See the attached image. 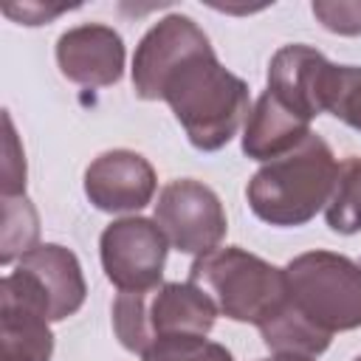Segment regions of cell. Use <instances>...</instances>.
<instances>
[{"label":"cell","instance_id":"obj_1","mask_svg":"<svg viewBox=\"0 0 361 361\" xmlns=\"http://www.w3.org/2000/svg\"><path fill=\"white\" fill-rule=\"evenodd\" d=\"M161 99L169 102L189 141L203 152L228 144L243 118L251 113L248 85L226 71L214 51H203L180 62L169 73Z\"/></svg>","mask_w":361,"mask_h":361},{"label":"cell","instance_id":"obj_2","mask_svg":"<svg viewBox=\"0 0 361 361\" xmlns=\"http://www.w3.org/2000/svg\"><path fill=\"white\" fill-rule=\"evenodd\" d=\"M338 164L319 135H307L296 149L268 161L248 180L254 214L271 226H302L327 206L336 186Z\"/></svg>","mask_w":361,"mask_h":361},{"label":"cell","instance_id":"obj_3","mask_svg":"<svg viewBox=\"0 0 361 361\" xmlns=\"http://www.w3.org/2000/svg\"><path fill=\"white\" fill-rule=\"evenodd\" d=\"M217 305L195 282H166L149 290H121L113 302V330L133 353H147L158 338L206 336Z\"/></svg>","mask_w":361,"mask_h":361},{"label":"cell","instance_id":"obj_4","mask_svg":"<svg viewBox=\"0 0 361 361\" xmlns=\"http://www.w3.org/2000/svg\"><path fill=\"white\" fill-rule=\"evenodd\" d=\"M189 282L203 288L214 299L220 313L234 322H251L257 327L268 316H274L290 296L282 268H274L265 259L234 245L200 254L192 262Z\"/></svg>","mask_w":361,"mask_h":361},{"label":"cell","instance_id":"obj_5","mask_svg":"<svg viewBox=\"0 0 361 361\" xmlns=\"http://www.w3.org/2000/svg\"><path fill=\"white\" fill-rule=\"evenodd\" d=\"M293 305L330 336L361 327V265L333 251H307L285 268Z\"/></svg>","mask_w":361,"mask_h":361},{"label":"cell","instance_id":"obj_6","mask_svg":"<svg viewBox=\"0 0 361 361\" xmlns=\"http://www.w3.org/2000/svg\"><path fill=\"white\" fill-rule=\"evenodd\" d=\"M155 223L164 237L183 254H209L226 234L220 197L200 180L180 178L161 189Z\"/></svg>","mask_w":361,"mask_h":361},{"label":"cell","instance_id":"obj_7","mask_svg":"<svg viewBox=\"0 0 361 361\" xmlns=\"http://www.w3.org/2000/svg\"><path fill=\"white\" fill-rule=\"evenodd\" d=\"M166 237L147 217H124L102 231V265L118 290H149L161 282Z\"/></svg>","mask_w":361,"mask_h":361},{"label":"cell","instance_id":"obj_8","mask_svg":"<svg viewBox=\"0 0 361 361\" xmlns=\"http://www.w3.org/2000/svg\"><path fill=\"white\" fill-rule=\"evenodd\" d=\"M51 313L37 285L17 268L0 282V358L3 361H48L54 336Z\"/></svg>","mask_w":361,"mask_h":361},{"label":"cell","instance_id":"obj_9","mask_svg":"<svg viewBox=\"0 0 361 361\" xmlns=\"http://www.w3.org/2000/svg\"><path fill=\"white\" fill-rule=\"evenodd\" d=\"M212 51L209 37L195 25V20L183 17V14H169L164 17L158 25H152L133 59V87L135 96L152 102L161 99L164 85L169 79V73L186 62L195 54Z\"/></svg>","mask_w":361,"mask_h":361},{"label":"cell","instance_id":"obj_10","mask_svg":"<svg viewBox=\"0 0 361 361\" xmlns=\"http://www.w3.org/2000/svg\"><path fill=\"white\" fill-rule=\"evenodd\" d=\"M85 192L102 212H135L155 195V169L138 152L110 149L87 166Z\"/></svg>","mask_w":361,"mask_h":361},{"label":"cell","instance_id":"obj_11","mask_svg":"<svg viewBox=\"0 0 361 361\" xmlns=\"http://www.w3.org/2000/svg\"><path fill=\"white\" fill-rule=\"evenodd\" d=\"M333 62L307 45H285L274 54L268 68V90L302 118L324 113Z\"/></svg>","mask_w":361,"mask_h":361},{"label":"cell","instance_id":"obj_12","mask_svg":"<svg viewBox=\"0 0 361 361\" xmlns=\"http://www.w3.org/2000/svg\"><path fill=\"white\" fill-rule=\"evenodd\" d=\"M56 62L71 82L87 87H107L121 79L124 42L107 25H76L59 37Z\"/></svg>","mask_w":361,"mask_h":361},{"label":"cell","instance_id":"obj_13","mask_svg":"<svg viewBox=\"0 0 361 361\" xmlns=\"http://www.w3.org/2000/svg\"><path fill=\"white\" fill-rule=\"evenodd\" d=\"M23 274L31 276L37 290L42 293L51 322H62L71 313H76L85 302V276L79 268V259L73 251L62 245H37L28 254L20 257L17 265Z\"/></svg>","mask_w":361,"mask_h":361},{"label":"cell","instance_id":"obj_14","mask_svg":"<svg viewBox=\"0 0 361 361\" xmlns=\"http://www.w3.org/2000/svg\"><path fill=\"white\" fill-rule=\"evenodd\" d=\"M307 135L310 121L285 107L271 90H265L245 118L243 152L257 161H274L296 149Z\"/></svg>","mask_w":361,"mask_h":361},{"label":"cell","instance_id":"obj_15","mask_svg":"<svg viewBox=\"0 0 361 361\" xmlns=\"http://www.w3.org/2000/svg\"><path fill=\"white\" fill-rule=\"evenodd\" d=\"M262 341L276 353H296V355H319L330 347V333L310 322L288 296V302L259 324Z\"/></svg>","mask_w":361,"mask_h":361},{"label":"cell","instance_id":"obj_16","mask_svg":"<svg viewBox=\"0 0 361 361\" xmlns=\"http://www.w3.org/2000/svg\"><path fill=\"white\" fill-rule=\"evenodd\" d=\"M327 226L338 234L361 231V158H347L338 164L333 195L324 206Z\"/></svg>","mask_w":361,"mask_h":361},{"label":"cell","instance_id":"obj_17","mask_svg":"<svg viewBox=\"0 0 361 361\" xmlns=\"http://www.w3.org/2000/svg\"><path fill=\"white\" fill-rule=\"evenodd\" d=\"M37 234H39V220L34 206L28 203L25 195L3 197V251L0 259L8 265L14 257L28 254L37 248Z\"/></svg>","mask_w":361,"mask_h":361},{"label":"cell","instance_id":"obj_18","mask_svg":"<svg viewBox=\"0 0 361 361\" xmlns=\"http://www.w3.org/2000/svg\"><path fill=\"white\" fill-rule=\"evenodd\" d=\"M324 113H333L336 118L347 121L361 133V68L353 65L333 68Z\"/></svg>","mask_w":361,"mask_h":361},{"label":"cell","instance_id":"obj_19","mask_svg":"<svg viewBox=\"0 0 361 361\" xmlns=\"http://www.w3.org/2000/svg\"><path fill=\"white\" fill-rule=\"evenodd\" d=\"M144 361H231V353L206 336H169L158 338L144 353Z\"/></svg>","mask_w":361,"mask_h":361},{"label":"cell","instance_id":"obj_20","mask_svg":"<svg viewBox=\"0 0 361 361\" xmlns=\"http://www.w3.org/2000/svg\"><path fill=\"white\" fill-rule=\"evenodd\" d=\"M313 14L336 34H361V0H319L313 3Z\"/></svg>","mask_w":361,"mask_h":361},{"label":"cell","instance_id":"obj_21","mask_svg":"<svg viewBox=\"0 0 361 361\" xmlns=\"http://www.w3.org/2000/svg\"><path fill=\"white\" fill-rule=\"evenodd\" d=\"M6 121V144H3V197H14L23 195L25 189V158H23V147L14 135L11 118L3 116Z\"/></svg>","mask_w":361,"mask_h":361},{"label":"cell","instance_id":"obj_22","mask_svg":"<svg viewBox=\"0 0 361 361\" xmlns=\"http://www.w3.org/2000/svg\"><path fill=\"white\" fill-rule=\"evenodd\" d=\"M73 6H42V3H20V6H3V11L8 17H14L17 23H25V25H39V23H48L54 17H59L62 11H68Z\"/></svg>","mask_w":361,"mask_h":361},{"label":"cell","instance_id":"obj_23","mask_svg":"<svg viewBox=\"0 0 361 361\" xmlns=\"http://www.w3.org/2000/svg\"><path fill=\"white\" fill-rule=\"evenodd\" d=\"M265 361H310V355H296V353H279L274 358H265Z\"/></svg>","mask_w":361,"mask_h":361},{"label":"cell","instance_id":"obj_24","mask_svg":"<svg viewBox=\"0 0 361 361\" xmlns=\"http://www.w3.org/2000/svg\"><path fill=\"white\" fill-rule=\"evenodd\" d=\"M353 361H361V355H355V358H353Z\"/></svg>","mask_w":361,"mask_h":361}]
</instances>
